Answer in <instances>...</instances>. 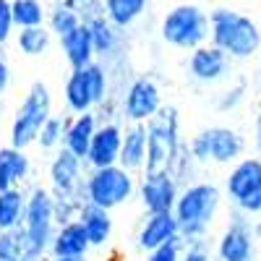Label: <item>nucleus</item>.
I'll use <instances>...</instances> for the list:
<instances>
[{
    "label": "nucleus",
    "mask_w": 261,
    "mask_h": 261,
    "mask_svg": "<svg viewBox=\"0 0 261 261\" xmlns=\"http://www.w3.org/2000/svg\"><path fill=\"white\" fill-rule=\"evenodd\" d=\"M220 201H222V193L212 183H191L180 191L172 214H175L180 238L186 243L201 241L209 232L217 217V209H220Z\"/></svg>",
    "instance_id": "f257e3e1"
},
{
    "label": "nucleus",
    "mask_w": 261,
    "mask_h": 261,
    "mask_svg": "<svg viewBox=\"0 0 261 261\" xmlns=\"http://www.w3.org/2000/svg\"><path fill=\"white\" fill-rule=\"evenodd\" d=\"M209 37L212 45L227 53L235 60L253 58L261 47V32L253 21L230 8H214L209 16Z\"/></svg>",
    "instance_id": "f03ea898"
},
{
    "label": "nucleus",
    "mask_w": 261,
    "mask_h": 261,
    "mask_svg": "<svg viewBox=\"0 0 261 261\" xmlns=\"http://www.w3.org/2000/svg\"><path fill=\"white\" fill-rule=\"evenodd\" d=\"M149 136V154L144 172L170 170L175 172V165L183 154V141L178 136V110L172 105H162V110L146 123Z\"/></svg>",
    "instance_id": "7ed1b4c3"
},
{
    "label": "nucleus",
    "mask_w": 261,
    "mask_h": 261,
    "mask_svg": "<svg viewBox=\"0 0 261 261\" xmlns=\"http://www.w3.org/2000/svg\"><path fill=\"white\" fill-rule=\"evenodd\" d=\"M53 115V97L50 89L42 81L32 84L24 102L18 105V110L11 123V146L16 149H27L29 144H37L42 125L47 123Z\"/></svg>",
    "instance_id": "20e7f679"
},
{
    "label": "nucleus",
    "mask_w": 261,
    "mask_h": 261,
    "mask_svg": "<svg viewBox=\"0 0 261 261\" xmlns=\"http://www.w3.org/2000/svg\"><path fill=\"white\" fill-rule=\"evenodd\" d=\"M136 191L134 172L123 165L110 167H92V172L84 180V196L89 204H97L102 209H115L125 204Z\"/></svg>",
    "instance_id": "39448f33"
},
{
    "label": "nucleus",
    "mask_w": 261,
    "mask_h": 261,
    "mask_svg": "<svg viewBox=\"0 0 261 261\" xmlns=\"http://www.w3.org/2000/svg\"><path fill=\"white\" fill-rule=\"evenodd\" d=\"M162 39L178 50H196L209 37V16L199 6H175L162 18Z\"/></svg>",
    "instance_id": "423d86ee"
},
{
    "label": "nucleus",
    "mask_w": 261,
    "mask_h": 261,
    "mask_svg": "<svg viewBox=\"0 0 261 261\" xmlns=\"http://www.w3.org/2000/svg\"><path fill=\"white\" fill-rule=\"evenodd\" d=\"M58 217H55V196L47 188H32L27 199V214H24V227L29 232V241L39 256H45L53 246Z\"/></svg>",
    "instance_id": "0eeeda50"
},
{
    "label": "nucleus",
    "mask_w": 261,
    "mask_h": 261,
    "mask_svg": "<svg viewBox=\"0 0 261 261\" xmlns=\"http://www.w3.org/2000/svg\"><path fill=\"white\" fill-rule=\"evenodd\" d=\"M191 154L196 162H217V165H230V162H238L243 154V136L232 128H225V125H214V128H206L201 134H196L188 144Z\"/></svg>",
    "instance_id": "6e6552de"
},
{
    "label": "nucleus",
    "mask_w": 261,
    "mask_h": 261,
    "mask_svg": "<svg viewBox=\"0 0 261 261\" xmlns=\"http://www.w3.org/2000/svg\"><path fill=\"white\" fill-rule=\"evenodd\" d=\"M225 191L235 209L246 214H261V160L246 157L238 160L230 175L225 178Z\"/></svg>",
    "instance_id": "1a4fd4ad"
},
{
    "label": "nucleus",
    "mask_w": 261,
    "mask_h": 261,
    "mask_svg": "<svg viewBox=\"0 0 261 261\" xmlns=\"http://www.w3.org/2000/svg\"><path fill=\"white\" fill-rule=\"evenodd\" d=\"M251 214L235 209L232 220L225 227V232L217 241V258L220 261H253V222L248 220Z\"/></svg>",
    "instance_id": "9d476101"
},
{
    "label": "nucleus",
    "mask_w": 261,
    "mask_h": 261,
    "mask_svg": "<svg viewBox=\"0 0 261 261\" xmlns=\"http://www.w3.org/2000/svg\"><path fill=\"white\" fill-rule=\"evenodd\" d=\"M178 178L170 170L160 172H144V178L139 183V199L146 209V214H157V212H172L178 204Z\"/></svg>",
    "instance_id": "9b49d317"
},
{
    "label": "nucleus",
    "mask_w": 261,
    "mask_h": 261,
    "mask_svg": "<svg viewBox=\"0 0 261 261\" xmlns=\"http://www.w3.org/2000/svg\"><path fill=\"white\" fill-rule=\"evenodd\" d=\"M160 110H162V97L154 79L141 76L130 81L128 92L123 94V118H128L130 123H149Z\"/></svg>",
    "instance_id": "f8f14e48"
},
{
    "label": "nucleus",
    "mask_w": 261,
    "mask_h": 261,
    "mask_svg": "<svg viewBox=\"0 0 261 261\" xmlns=\"http://www.w3.org/2000/svg\"><path fill=\"white\" fill-rule=\"evenodd\" d=\"M230 55L222 53L217 45H201L191 50L188 58V73L199 84H217L230 73Z\"/></svg>",
    "instance_id": "ddd939ff"
},
{
    "label": "nucleus",
    "mask_w": 261,
    "mask_h": 261,
    "mask_svg": "<svg viewBox=\"0 0 261 261\" xmlns=\"http://www.w3.org/2000/svg\"><path fill=\"white\" fill-rule=\"evenodd\" d=\"M81 165L84 160L76 157L73 151L68 149H60L58 154L50 162V183H53V193H76L84 196V180L81 178ZM86 199V196H84Z\"/></svg>",
    "instance_id": "4468645a"
},
{
    "label": "nucleus",
    "mask_w": 261,
    "mask_h": 261,
    "mask_svg": "<svg viewBox=\"0 0 261 261\" xmlns=\"http://www.w3.org/2000/svg\"><path fill=\"white\" fill-rule=\"evenodd\" d=\"M120 149H123V130L118 123H102L92 139L86 165L89 167H110L120 162Z\"/></svg>",
    "instance_id": "2eb2a0df"
},
{
    "label": "nucleus",
    "mask_w": 261,
    "mask_h": 261,
    "mask_svg": "<svg viewBox=\"0 0 261 261\" xmlns=\"http://www.w3.org/2000/svg\"><path fill=\"white\" fill-rule=\"evenodd\" d=\"M180 235V227H178V220L172 212H157V214H146L144 225L139 227V235H136V246L149 253L160 246H165L167 241Z\"/></svg>",
    "instance_id": "dca6fc26"
},
{
    "label": "nucleus",
    "mask_w": 261,
    "mask_h": 261,
    "mask_svg": "<svg viewBox=\"0 0 261 261\" xmlns=\"http://www.w3.org/2000/svg\"><path fill=\"white\" fill-rule=\"evenodd\" d=\"M89 248H92V241L86 235L84 225L79 220H73V222L58 225L50 253H53V258H84Z\"/></svg>",
    "instance_id": "f3484780"
},
{
    "label": "nucleus",
    "mask_w": 261,
    "mask_h": 261,
    "mask_svg": "<svg viewBox=\"0 0 261 261\" xmlns=\"http://www.w3.org/2000/svg\"><path fill=\"white\" fill-rule=\"evenodd\" d=\"M60 47L65 53V60L71 63V68H84V65L94 63V42H92V32H89V24L81 21V24L68 32L65 37H60Z\"/></svg>",
    "instance_id": "a211bd4d"
},
{
    "label": "nucleus",
    "mask_w": 261,
    "mask_h": 261,
    "mask_svg": "<svg viewBox=\"0 0 261 261\" xmlns=\"http://www.w3.org/2000/svg\"><path fill=\"white\" fill-rule=\"evenodd\" d=\"M149 154V136H146V123H134L123 134V149H120V162L125 170H144Z\"/></svg>",
    "instance_id": "6ab92c4d"
},
{
    "label": "nucleus",
    "mask_w": 261,
    "mask_h": 261,
    "mask_svg": "<svg viewBox=\"0 0 261 261\" xmlns=\"http://www.w3.org/2000/svg\"><path fill=\"white\" fill-rule=\"evenodd\" d=\"M97 128H99V125H97V115H94V113H81V115H76V118L68 123L63 146L86 162V154H89V146H92V139H94V134H97Z\"/></svg>",
    "instance_id": "aec40b11"
},
{
    "label": "nucleus",
    "mask_w": 261,
    "mask_h": 261,
    "mask_svg": "<svg viewBox=\"0 0 261 261\" xmlns=\"http://www.w3.org/2000/svg\"><path fill=\"white\" fill-rule=\"evenodd\" d=\"M29 157L24 154V149L16 146H0V191L6 188H18L29 178Z\"/></svg>",
    "instance_id": "412c9836"
},
{
    "label": "nucleus",
    "mask_w": 261,
    "mask_h": 261,
    "mask_svg": "<svg viewBox=\"0 0 261 261\" xmlns=\"http://www.w3.org/2000/svg\"><path fill=\"white\" fill-rule=\"evenodd\" d=\"M63 97H65V105H68L71 113H76V115L92 113V107H94L97 102H94L92 86H89V79H86V71H84V68H73V71H71L68 81H65Z\"/></svg>",
    "instance_id": "4be33fe9"
},
{
    "label": "nucleus",
    "mask_w": 261,
    "mask_h": 261,
    "mask_svg": "<svg viewBox=\"0 0 261 261\" xmlns=\"http://www.w3.org/2000/svg\"><path fill=\"white\" fill-rule=\"evenodd\" d=\"M79 222L84 225L86 235H89L92 246H105L113 235V220H110V209H102L97 204L86 201L79 212Z\"/></svg>",
    "instance_id": "5701e85b"
},
{
    "label": "nucleus",
    "mask_w": 261,
    "mask_h": 261,
    "mask_svg": "<svg viewBox=\"0 0 261 261\" xmlns=\"http://www.w3.org/2000/svg\"><path fill=\"white\" fill-rule=\"evenodd\" d=\"M21 258H42L32 241L27 227H13V230H0V261H21Z\"/></svg>",
    "instance_id": "b1692460"
},
{
    "label": "nucleus",
    "mask_w": 261,
    "mask_h": 261,
    "mask_svg": "<svg viewBox=\"0 0 261 261\" xmlns=\"http://www.w3.org/2000/svg\"><path fill=\"white\" fill-rule=\"evenodd\" d=\"M27 199H29V193H24L21 188L0 191V230H13V227L24 225Z\"/></svg>",
    "instance_id": "393cba45"
},
{
    "label": "nucleus",
    "mask_w": 261,
    "mask_h": 261,
    "mask_svg": "<svg viewBox=\"0 0 261 261\" xmlns=\"http://www.w3.org/2000/svg\"><path fill=\"white\" fill-rule=\"evenodd\" d=\"M146 3L149 0H102V11L118 29H125L146 11Z\"/></svg>",
    "instance_id": "a878e982"
},
{
    "label": "nucleus",
    "mask_w": 261,
    "mask_h": 261,
    "mask_svg": "<svg viewBox=\"0 0 261 261\" xmlns=\"http://www.w3.org/2000/svg\"><path fill=\"white\" fill-rule=\"evenodd\" d=\"M89 24V32H92V42H94V50L97 55H110L118 45V27L113 24L110 18H107L105 13L94 16L92 21H86Z\"/></svg>",
    "instance_id": "bb28decb"
},
{
    "label": "nucleus",
    "mask_w": 261,
    "mask_h": 261,
    "mask_svg": "<svg viewBox=\"0 0 261 261\" xmlns=\"http://www.w3.org/2000/svg\"><path fill=\"white\" fill-rule=\"evenodd\" d=\"M13 6V21L18 29H29V27H42L45 21V8L39 0H11Z\"/></svg>",
    "instance_id": "cd10ccee"
},
{
    "label": "nucleus",
    "mask_w": 261,
    "mask_h": 261,
    "mask_svg": "<svg viewBox=\"0 0 261 261\" xmlns=\"http://www.w3.org/2000/svg\"><path fill=\"white\" fill-rule=\"evenodd\" d=\"M50 47V32L45 27H29V29H21L18 32V50L29 55V58H37Z\"/></svg>",
    "instance_id": "c85d7f7f"
},
{
    "label": "nucleus",
    "mask_w": 261,
    "mask_h": 261,
    "mask_svg": "<svg viewBox=\"0 0 261 261\" xmlns=\"http://www.w3.org/2000/svg\"><path fill=\"white\" fill-rule=\"evenodd\" d=\"M68 118H60V115H50L47 118V123L42 125V130H39V139H37V144L42 146V149H55V146H63V141H65V130H68Z\"/></svg>",
    "instance_id": "c756f323"
},
{
    "label": "nucleus",
    "mask_w": 261,
    "mask_h": 261,
    "mask_svg": "<svg viewBox=\"0 0 261 261\" xmlns=\"http://www.w3.org/2000/svg\"><path fill=\"white\" fill-rule=\"evenodd\" d=\"M81 21L84 18L79 16V11H73L71 6H65V3H58L55 11L50 13V32H55L58 37H65L68 32H73Z\"/></svg>",
    "instance_id": "7c9ffc66"
},
{
    "label": "nucleus",
    "mask_w": 261,
    "mask_h": 261,
    "mask_svg": "<svg viewBox=\"0 0 261 261\" xmlns=\"http://www.w3.org/2000/svg\"><path fill=\"white\" fill-rule=\"evenodd\" d=\"M183 246H186V241L178 235V238H172V241H167L165 246L149 251L146 261H180L183 258Z\"/></svg>",
    "instance_id": "2f4dec72"
},
{
    "label": "nucleus",
    "mask_w": 261,
    "mask_h": 261,
    "mask_svg": "<svg viewBox=\"0 0 261 261\" xmlns=\"http://www.w3.org/2000/svg\"><path fill=\"white\" fill-rule=\"evenodd\" d=\"M13 27H16V21H13V6H11V0H0V47L8 42Z\"/></svg>",
    "instance_id": "473e14b6"
},
{
    "label": "nucleus",
    "mask_w": 261,
    "mask_h": 261,
    "mask_svg": "<svg viewBox=\"0 0 261 261\" xmlns=\"http://www.w3.org/2000/svg\"><path fill=\"white\" fill-rule=\"evenodd\" d=\"M243 97H246V84H238V86H232V89H227L222 94V99L217 102V107H220V110H235V107L243 102Z\"/></svg>",
    "instance_id": "72a5a7b5"
},
{
    "label": "nucleus",
    "mask_w": 261,
    "mask_h": 261,
    "mask_svg": "<svg viewBox=\"0 0 261 261\" xmlns=\"http://www.w3.org/2000/svg\"><path fill=\"white\" fill-rule=\"evenodd\" d=\"M180 261H212L209 248H206V243H204V238H201V241H193V243H186L183 258H180Z\"/></svg>",
    "instance_id": "f704fd0d"
},
{
    "label": "nucleus",
    "mask_w": 261,
    "mask_h": 261,
    "mask_svg": "<svg viewBox=\"0 0 261 261\" xmlns=\"http://www.w3.org/2000/svg\"><path fill=\"white\" fill-rule=\"evenodd\" d=\"M65 6H71L73 11H79V16L84 21H92L94 16L105 13V11H97V0H63Z\"/></svg>",
    "instance_id": "c9c22d12"
},
{
    "label": "nucleus",
    "mask_w": 261,
    "mask_h": 261,
    "mask_svg": "<svg viewBox=\"0 0 261 261\" xmlns=\"http://www.w3.org/2000/svg\"><path fill=\"white\" fill-rule=\"evenodd\" d=\"M8 81H11V71H8V63H6L3 58H0V94L6 92Z\"/></svg>",
    "instance_id": "e433bc0d"
},
{
    "label": "nucleus",
    "mask_w": 261,
    "mask_h": 261,
    "mask_svg": "<svg viewBox=\"0 0 261 261\" xmlns=\"http://www.w3.org/2000/svg\"><path fill=\"white\" fill-rule=\"evenodd\" d=\"M256 146L261 149V110H258V115H256Z\"/></svg>",
    "instance_id": "4c0bfd02"
},
{
    "label": "nucleus",
    "mask_w": 261,
    "mask_h": 261,
    "mask_svg": "<svg viewBox=\"0 0 261 261\" xmlns=\"http://www.w3.org/2000/svg\"><path fill=\"white\" fill-rule=\"evenodd\" d=\"M253 235H256V238H261V222H258V225H253Z\"/></svg>",
    "instance_id": "58836bf2"
},
{
    "label": "nucleus",
    "mask_w": 261,
    "mask_h": 261,
    "mask_svg": "<svg viewBox=\"0 0 261 261\" xmlns=\"http://www.w3.org/2000/svg\"><path fill=\"white\" fill-rule=\"evenodd\" d=\"M53 261H84V258H53Z\"/></svg>",
    "instance_id": "ea45409f"
},
{
    "label": "nucleus",
    "mask_w": 261,
    "mask_h": 261,
    "mask_svg": "<svg viewBox=\"0 0 261 261\" xmlns=\"http://www.w3.org/2000/svg\"><path fill=\"white\" fill-rule=\"evenodd\" d=\"M21 261H42V258H21Z\"/></svg>",
    "instance_id": "a19ab883"
},
{
    "label": "nucleus",
    "mask_w": 261,
    "mask_h": 261,
    "mask_svg": "<svg viewBox=\"0 0 261 261\" xmlns=\"http://www.w3.org/2000/svg\"><path fill=\"white\" fill-rule=\"evenodd\" d=\"M258 86H261V73H258Z\"/></svg>",
    "instance_id": "79ce46f5"
}]
</instances>
